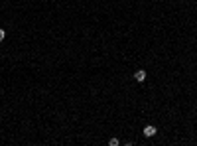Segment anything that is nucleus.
Listing matches in <instances>:
<instances>
[{
	"instance_id": "nucleus-1",
	"label": "nucleus",
	"mask_w": 197,
	"mask_h": 146,
	"mask_svg": "<svg viewBox=\"0 0 197 146\" xmlns=\"http://www.w3.org/2000/svg\"><path fill=\"white\" fill-rule=\"evenodd\" d=\"M156 126H152V124H148V126H144V136H148V138H152V136H156Z\"/></svg>"
},
{
	"instance_id": "nucleus-2",
	"label": "nucleus",
	"mask_w": 197,
	"mask_h": 146,
	"mask_svg": "<svg viewBox=\"0 0 197 146\" xmlns=\"http://www.w3.org/2000/svg\"><path fill=\"white\" fill-rule=\"evenodd\" d=\"M134 79H136L138 83H142V81H146V71L144 69H138L136 73H134Z\"/></svg>"
},
{
	"instance_id": "nucleus-3",
	"label": "nucleus",
	"mask_w": 197,
	"mask_h": 146,
	"mask_svg": "<svg viewBox=\"0 0 197 146\" xmlns=\"http://www.w3.org/2000/svg\"><path fill=\"white\" fill-rule=\"evenodd\" d=\"M108 144H111V146H118L120 142H118V138H111V140H108Z\"/></svg>"
},
{
	"instance_id": "nucleus-4",
	"label": "nucleus",
	"mask_w": 197,
	"mask_h": 146,
	"mask_svg": "<svg viewBox=\"0 0 197 146\" xmlns=\"http://www.w3.org/2000/svg\"><path fill=\"white\" fill-rule=\"evenodd\" d=\"M4 37H6V32H4V30H0V41H4Z\"/></svg>"
}]
</instances>
